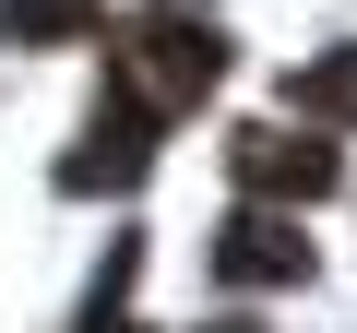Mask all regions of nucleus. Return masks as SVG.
<instances>
[{
	"mask_svg": "<svg viewBox=\"0 0 357 333\" xmlns=\"http://www.w3.org/2000/svg\"><path fill=\"white\" fill-rule=\"evenodd\" d=\"M155 131H167V119H143L131 95H107V107L84 119V143L60 155V191H84V203H96V191H131L143 166H155Z\"/></svg>",
	"mask_w": 357,
	"mask_h": 333,
	"instance_id": "4",
	"label": "nucleus"
},
{
	"mask_svg": "<svg viewBox=\"0 0 357 333\" xmlns=\"http://www.w3.org/2000/svg\"><path fill=\"white\" fill-rule=\"evenodd\" d=\"M286 95H298V119H310V131H345V119H357V48L298 60V84H286Z\"/></svg>",
	"mask_w": 357,
	"mask_h": 333,
	"instance_id": "5",
	"label": "nucleus"
},
{
	"mask_svg": "<svg viewBox=\"0 0 357 333\" xmlns=\"http://www.w3.org/2000/svg\"><path fill=\"white\" fill-rule=\"evenodd\" d=\"M0 36L13 48H72V36H96V0H0Z\"/></svg>",
	"mask_w": 357,
	"mask_h": 333,
	"instance_id": "6",
	"label": "nucleus"
},
{
	"mask_svg": "<svg viewBox=\"0 0 357 333\" xmlns=\"http://www.w3.org/2000/svg\"><path fill=\"white\" fill-rule=\"evenodd\" d=\"M215 84H227V24L203 13V0H143V13L119 24L107 95H131L143 119H191Z\"/></svg>",
	"mask_w": 357,
	"mask_h": 333,
	"instance_id": "1",
	"label": "nucleus"
},
{
	"mask_svg": "<svg viewBox=\"0 0 357 333\" xmlns=\"http://www.w3.org/2000/svg\"><path fill=\"white\" fill-rule=\"evenodd\" d=\"M227 166H238L250 203H321V191H333V143H321L310 119H286V131H238Z\"/></svg>",
	"mask_w": 357,
	"mask_h": 333,
	"instance_id": "2",
	"label": "nucleus"
},
{
	"mask_svg": "<svg viewBox=\"0 0 357 333\" xmlns=\"http://www.w3.org/2000/svg\"><path fill=\"white\" fill-rule=\"evenodd\" d=\"M203 262H215V286H310V226H286L274 203H238Z\"/></svg>",
	"mask_w": 357,
	"mask_h": 333,
	"instance_id": "3",
	"label": "nucleus"
},
{
	"mask_svg": "<svg viewBox=\"0 0 357 333\" xmlns=\"http://www.w3.org/2000/svg\"><path fill=\"white\" fill-rule=\"evenodd\" d=\"M203 333H262V321L250 309H203Z\"/></svg>",
	"mask_w": 357,
	"mask_h": 333,
	"instance_id": "7",
	"label": "nucleus"
}]
</instances>
